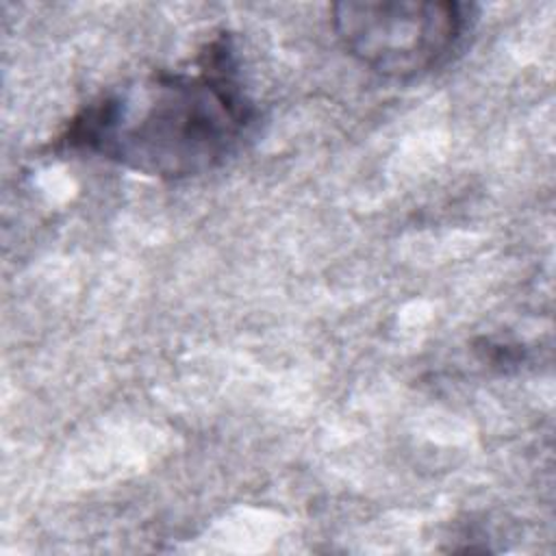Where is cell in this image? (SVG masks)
Returning <instances> with one entry per match:
<instances>
[{
    "mask_svg": "<svg viewBox=\"0 0 556 556\" xmlns=\"http://www.w3.org/2000/svg\"><path fill=\"white\" fill-rule=\"evenodd\" d=\"M256 119L224 33L200 50L193 70L154 72L93 98L56 146L143 176L180 180L224 165L252 137Z\"/></svg>",
    "mask_w": 556,
    "mask_h": 556,
    "instance_id": "1",
    "label": "cell"
},
{
    "mask_svg": "<svg viewBox=\"0 0 556 556\" xmlns=\"http://www.w3.org/2000/svg\"><path fill=\"white\" fill-rule=\"evenodd\" d=\"M330 22L341 46L371 72L408 80L443 65L463 43L476 7L467 2L343 0Z\"/></svg>",
    "mask_w": 556,
    "mask_h": 556,
    "instance_id": "2",
    "label": "cell"
}]
</instances>
